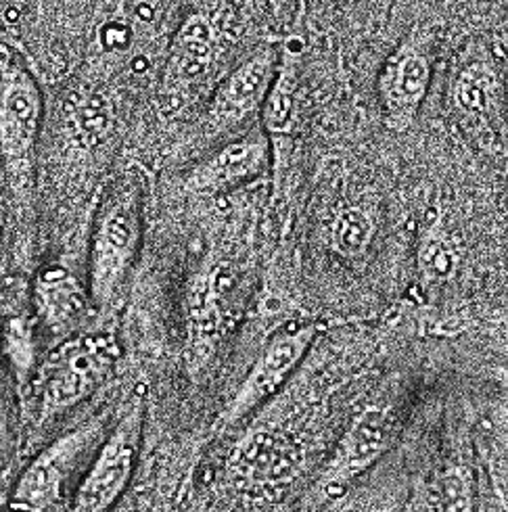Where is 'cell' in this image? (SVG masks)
<instances>
[{
	"label": "cell",
	"instance_id": "obj_1",
	"mask_svg": "<svg viewBox=\"0 0 508 512\" xmlns=\"http://www.w3.org/2000/svg\"><path fill=\"white\" fill-rule=\"evenodd\" d=\"M145 228V186L141 176L128 172L105 193L88 249L86 289L90 304L107 314L120 304L130 281Z\"/></svg>",
	"mask_w": 508,
	"mask_h": 512
},
{
	"label": "cell",
	"instance_id": "obj_2",
	"mask_svg": "<svg viewBox=\"0 0 508 512\" xmlns=\"http://www.w3.org/2000/svg\"><path fill=\"white\" fill-rule=\"evenodd\" d=\"M44 97L23 57L0 44V166L17 205L30 203L36 184Z\"/></svg>",
	"mask_w": 508,
	"mask_h": 512
},
{
	"label": "cell",
	"instance_id": "obj_3",
	"mask_svg": "<svg viewBox=\"0 0 508 512\" xmlns=\"http://www.w3.org/2000/svg\"><path fill=\"white\" fill-rule=\"evenodd\" d=\"M122 356V345L109 331L65 337L36 368L30 383L36 425L53 423L78 408L109 377Z\"/></svg>",
	"mask_w": 508,
	"mask_h": 512
},
{
	"label": "cell",
	"instance_id": "obj_4",
	"mask_svg": "<svg viewBox=\"0 0 508 512\" xmlns=\"http://www.w3.org/2000/svg\"><path fill=\"white\" fill-rule=\"evenodd\" d=\"M109 425L107 414H92L44 446L19 473L9 494L7 512L53 510L63 500L69 481L99 448Z\"/></svg>",
	"mask_w": 508,
	"mask_h": 512
},
{
	"label": "cell",
	"instance_id": "obj_5",
	"mask_svg": "<svg viewBox=\"0 0 508 512\" xmlns=\"http://www.w3.org/2000/svg\"><path fill=\"white\" fill-rule=\"evenodd\" d=\"M145 429V400L134 395L109 425L99 448L86 464L69 512H109L128 490Z\"/></svg>",
	"mask_w": 508,
	"mask_h": 512
},
{
	"label": "cell",
	"instance_id": "obj_6",
	"mask_svg": "<svg viewBox=\"0 0 508 512\" xmlns=\"http://www.w3.org/2000/svg\"><path fill=\"white\" fill-rule=\"evenodd\" d=\"M318 333L320 327L316 322L289 324L272 333L233 393V400L220 414V427L230 429L243 423L247 416L272 400L304 362Z\"/></svg>",
	"mask_w": 508,
	"mask_h": 512
},
{
	"label": "cell",
	"instance_id": "obj_7",
	"mask_svg": "<svg viewBox=\"0 0 508 512\" xmlns=\"http://www.w3.org/2000/svg\"><path fill=\"white\" fill-rule=\"evenodd\" d=\"M431 42L433 34L429 30L414 28L379 69V113L385 130L391 134H404L417 124L433 76Z\"/></svg>",
	"mask_w": 508,
	"mask_h": 512
},
{
	"label": "cell",
	"instance_id": "obj_8",
	"mask_svg": "<svg viewBox=\"0 0 508 512\" xmlns=\"http://www.w3.org/2000/svg\"><path fill=\"white\" fill-rule=\"evenodd\" d=\"M400 404L383 395L368 402L350 421L320 477V490L327 494L343 490L391 448L400 431Z\"/></svg>",
	"mask_w": 508,
	"mask_h": 512
},
{
	"label": "cell",
	"instance_id": "obj_9",
	"mask_svg": "<svg viewBox=\"0 0 508 512\" xmlns=\"http://www.w3.org/2000/svg\"><path fill=\"white\" fill-rule=\"evenodd\" d=\"M279 65V44L262 42L256 46L224 82L216 88L210 109L205 113V136L220 141L235 136L256 113L272 84Z\"/></svg>",
	"mask_w": 508,
	"mask_h": 512
},
{
	"label": "cell",
	"instance_id": "obj_10",
	"mask_svg": "<svg viewBox=\"0 0 508 512\" xmlns=\"http://www.w3.org/2000/svg\"><path fill=\"white\" fill-rule=\"evenodd\" d=\"M304 46L297 38L279 44V65L260 107V130L268 138L274 168L281 170L289 159L297 126V90L302 72Z\"/></svg>",
	"mask_w": 508,
	"mask_h": 512
},
{
	"label": "cell",
	"instance_id": "obj_11",
	"mask_svg": "<svg viewBox=\"0 0 508 512\" xmlns=\"http://www.w3.org/2000/svg\"><path fill=\"white\" fill-rule=\"evenodd\" d=\"M268 159V138L260 128H251L249 132L228 138L203 164L195 166L189 176V186L193 191H220L243 184L262 174Z\"/></svg>",
	"mask_w": 508,
	"mask_h": 512
},
{
	"label": "cell",
	"instance_id": "obj_12",
	"mask_svg": "<svg viewBox=\"0 0 508 512\" xmlns=\"http://www.w3.org/2000/svg\"><path fill=\"white\" fill-rule=\"evenodd\" d=\"M34 312L42 327L57 335L69 337L86 318L90 304L88 289L80 278L61 264L44 266L32 289Z\"/></svg>",
	"mask_w": 508,
	"mask_h": 512
},
{
	"label": "cell",
	"instance_id": "obj_13",
	"mask_svg": "<svg viewBox=\"0 0 508 512\" xmlns=\"http://www.w3.org/2000/svg\"><path fill=\"white\" fill-rule=\"evenodd\" d=\"M3 354L19 387H28L36 372V329L28 316H11L0 333Z\"/></svg>",
	"mask_w": 508,
	"mask_h": 512
},
{
	"label": "cell",
	"instance_id": "obj_14",
	"mask_svg": "<svg viewBox=\"0 0 508 512\" xmlns=\"http://www.w3.org/2000/svg\"><path fill=\"white\" fill-rule=\"evenodd\" d=\"M375 218L362 205L345 207L331 224V247L345 260H356L375 239Z\"/></svg>",
	"mask_w": 508,
	"mask_h": 512
},
{
	"label": "cell",
	"instance_id": "obj_15",
	"mask_svg": "<svg viewBox=\"0 0 508 512\" xmlns=\"http://www.w3.org/2000/svg\"><path fill=\"white\" fill-rule=\"evenodd\" d=\"M431 504L435 512H475V475L471 464L465 460L448 462L437 477Z\"/></svg>",
	"mask_w": 508,
	"mask_h": 512
},
{
	"label": "cell",
	"instance_id": "obj_16",
	"mask_svg": "<svg viewBox=\"0 0 508 512\" xmlns=\"http://www.w3.org/2000/svg\"><path fill=\"white\" fill-rule=\"evenodd\" d=\"M458 266V249L442 224H433L419 247V268L427 283L450 281Z\"/></svg>",
	"mask_w": 508,
	"mask_h": 512
},
{
	"label": "cell",
	"instance_id": "obj_17",
	"mask_svg": "<svg viewBox=\"0 0 508 512\" xmlns=\"http://www.w3.org/2000/svg\"><path fill=\"white\" fill-rule=\"evenodd\" d=\"M496 78L486 65L471 63L456 82V101L460 109L473 115H486L494 105Z\"/></svg>",
	"mask_w": 508,
	"mask_h": 512
},
{
	"label": "cell",
	"instance_id": "obj_18",
	"mask_svg": "<svg viewBox=\"0 0 508 512\" xmlns=\"http://www.w3.org/2000/svg\"><path fill=\"white\" fill-rule=\"evenodd\" d=\"M268 15L279 30H287L297 13V0H266Z\"/></svg>",
	"mask_w": 508,
	"mask_h": 512
},
{
	"label": "cell",
	"instance_id": "obj_19",
	"mask_svg": "<svg viewBox=\"0 0 508 512\" xmlns=\"http://www.w3.org/2000/svg\"><path fill=\"white\" fill-rule=\"evenodd\" d=\"M414 512H435V508H433L431 502H425V504L417 506V510H414Z\"/></svg>",
	"mask_w": 508,
	"mask_h": 512
}]
</instances>
